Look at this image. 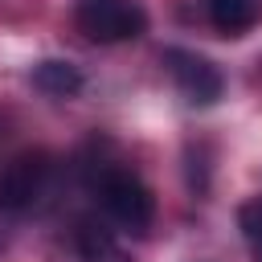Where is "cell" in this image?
Listing matches in <instances>:
<instances>
[{
	"label": "cell",
	"mask_w": 262,
	"mask_h": 262,
	"mask_svg": "<svg viewBox=\"0 0 262 262\" xmlns=\"http://www.w3.org/2000/svg\"><path fill=\"white\" fill-rule=\"evenodd\" d=\"M94 192H98L102 209H106L119 225H127L131 233H143V229L151 225V217H156V196H151V188H147L135 172H127V168H106V172L94 180Z\"/></svg>",
	"instance_id": "obj_1"
},
{
	"label": "cell",
	"mask_w": 262,
	"mask_h": 262,
	"mask_svg": "<svg viewBox=\"0 0 262 262\" xmlns=\"http://www.w3.org/2000/svg\"><path fill=\"white\" fill-rule=\"evenodd\" d=\"M78 29L98 45L135 41L147 29V12L135 0H78Z\"/></svg>",
	"instance_id": "obj_2"
},
{
	"label": "cell",
	"mask_w": 262,
	"mask_h": 262,
	"mask_svg": "<svg viewBox=\"0 0 262 262\" xmlns=\"http://www.w3.org/2000/svg\"><path fill=\"white\" fill-rule=\"evenodd\" d=\"M49 172H53V164L45 151H25V156L8 160L0 172V213H8V217L29 213L45 196Z\"/></svg>",
	"instance_id": "obj_3"
},
{
	"label": "cell",
	"mask_w": 262,
	"mask_h": 262,
	"mask_svg": "<svg viewBox=\"0 0 262 262\" xmlns=\"http://www.w3.org/2000/svg\"><path fill=\"white\" fill-rule=\"evenodd\" d=\"M164 66H168L172 82L180 86V94H184L188 102H196V106H213V102L221 98V90H225L221 70H217L209 57H201V53L168 49V53H164Z\"/></svg>",
	"instance_id": "obj_4"
},
{
	"label": "cell",
	"mask_w": 262,
	"mask_h": 262,
	"mask_svg": "<svg viewBox=\"0 0 262 262\" xmlns=\"http://www.w3.org/2000/svg\"><path fill=\"white\" fill-rule=\"evenodd\" d=\"M74 246H78V262H131L127 250L115 242V233L98 221H82L74 233Z\"/></svg>",
	"instance_id": "obj_5"
},
{
	"label": "cell",
	"mask_w": 262,
	"mask_h": 262,
	"mask_svg": "<svg viewBox=\"0 0 262 262\" xmlns=\"http://www.w3.org/2000/svg\"><path fill=\"white\" fill-rule=\"evenodd\" d=\"M33 86L41 94H49V98H70V94L82 90V74L70 61H41L33 70Z\"/></svg>",
	"instance_id": "obj_6"
},
{
	"label": "cell",
	"mask_w": 262,
	"mask_h": 262,
	"mask_svg": "<svg viewBox=\"0 0 262 262\" xmlns=\"http://www.w3.org/2000/svg\"><path fill=\"white\" fill-rule=\"evenodd\" d=\"M209 20L225 37H237L258 20V0H209Z\"/></svg>",
	"instance_id": "obj_7"
},
{
	"label": "cell",
	"mask_w": 262,
	"mask_h": 262,
	"mask_svg": "<svg viewBox=\"0 0 262 262\" xmlns=\"http://www.w3.org/2000/svg\"><path fill=\"white\" fill-rule=\"evenodd\" d=\"M237 225H242V237H246L254 262H262V196L258 201H246L237 209Z\"/></svg>",
	"instance_id": "obj_8"
}]
</instances>
